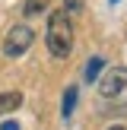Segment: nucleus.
Wrapping results in <instances>:
<instances>
[{
	"label": "nucleus",
	"instance_id": "1",
	"mask_svg": "<svg viewBox=\"0 0 127 130\" xmlns=\"http://www.w3.org/2000/svg\"><path fill=\"white\" fill-rule=\"evenodd\" d=\"M44 41H48V51H51L54 57H67L70 51H73V22H70V16H67L64 10L51 13Z\"/></svg>",
	"mask_w": 127,
	"mask_h": 130
},
{
	"label": "nucleus",
	"instance_id": "11",
	"mask_svg": "<svg viewBox=\"0 0 127 130\" xmlns=\"http://www.w3.org/2000/svg\"><path fill=\"white\" fill-rule=\"evenodd\" d=\"M111 3H118V0H111Z\"/></svg>",
	"mask_w": 127,
	"mask_h": 130
},
{
	"label": "nucleus",
	"instance_id": "6",
	"mask_svg": "<svg viewBox=\"0 0 127 130\" xmlns=\"http://www.w3.org/2000/svg\"><path fill=\"white\" fill-rule=\"evenodd\" d=\"M76 95H80V92H76V86H70L67 92H64V105H60V114H64V118H70V114H73V108H76Z\"/></svg>",
	"mask_w": 127,
	"mask_h": 130
},
{
	"label": "nucleus",
	"instance_id": "7",
	"mask_svg": "<svg viewBox=\"0 0 127 130\" xmlns=\"http://www.w3.org/2000/svg\"><path fill=\"white\" fill-rule=\"evenodd\" d=\"M102 67H105V60H102V57H92V60L86 63V70H83V76H86V83H92V79H99V73H102Z\"/></svg>",
	"mask_w": 127,
	"mask_h": 130
},
{
	"label": "nucleus",
	"instance_id": "8",
	"mask_svg": "<svg viewBox=\"0 0 127 130\" xmlns=\"http://www.w3.org/2000/svg\"><path fill=\"white\" fill-rule=\"evenodd\" d=\"M83 6H86V0H64V13L67 16H80Z\"/></svg>",
	"mask_w": 127,
	"mask_h": 130
},
{
	"label": "nucleus",
	"instance_id": "4",
	"mask_svg": "<svg viewBox=\"0 0 127 130\" xmlns=\"http://www.w3.org/2000/svg\"><path fill=\"white\" fill-rule=\"evenodd\" d=\"M22 105V92H0V118Z\"/></svg>",
	"mask_w": 127,
	"mask_h": 130
},
{
	"label": "nucleus",
	"instance_id": "5",
	"mask_svg": "<svg viewBox=\"0 0 127 130\" xmlns=\"http://www.w3.org/2000/svg\"><path fill=\"white\" fill-rule=\"evenodd\" d=\"M48 6H51V0H25V6H22V13H25V16H41V13L44 10H48Z\"/></svg>",
	"mask_w": 127,
	"mask_h": 130
},
{
	"label": "nucleus",
	"instance_id": "2",
	"mask_svg": "<svg viewBox=\"0 0 127 130\" xmlns=\"http://www.w3.org/2000/svg\"><path fill=\"white\" fill-rule=\"evenodd\" d=\"M32 41H35V32L29 29V25H13L10 32H6V38H3V54L6 57H22L25 51L32 48Z\"/></svg>",
	"mask_w": 127,
	"mask_h": 130
},
{
	"label": "nucleus",
	"instance_id": "9",
	"mask_svg": "<svg viewBox=\"0 0 127 130\" xmlns=\"http://www.w3.org/2000/svg\"><path fill=\"white\" fill-rule=\"evenodd\" d=\"M0 130H19V124H16V121H3V124H0Z\"/></svg>",
	"mask_w": 127,
	"mask_h": 130
},
{
	"label": "nucleus",
	"instance_id": "10",
	"mask_svg": "<svg viewBox=\"0 0 127 130\" xmlns=\"http://www.w3.org/2000/svg\"><path fill=\"white\" fill-rule=\"evenodd\" d=\"M108 130H127V127H121V124H114V127H108Z\"/></svg>",
	"mask_w": 127,
	"mask_h": 130
},
{
	"label": "nucleus",
	"instance_id": "3",
	"mask_svg": "<svg viewBox=\"0 0 127 130\" xmlns=\"http://www.w3.org/2000/svg\"><path fill=\"white\" fill-rule=\"evenodd\" d=\"M124 89H127V67L108 70V73L102 76V83H99V95L102 99H114V95H121Z\"/></svg>",
	"mask_w": 127,
	"mask_h": 130
}]
</instances>
